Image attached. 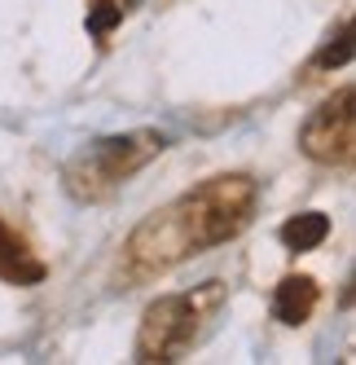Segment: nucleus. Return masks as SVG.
Returning <instances> with one entry per match:
<instances>
[{"instance_id": "f257e3e1", "label": "nucleus", "mask_w": 356, "mask_h": 365, "mask_svg": "<svg viewBox=\"0 0 356 365\" xmlns=\"http://www.w3.org/2000/svg\"><path fill=\"white\" fill-rule=\"evenodd\" d=\"M256 202H260V190L242 172L211 176L198 190H185L176 202L159 207L150 220L137 225V233L123 247L128 277H155L198 251L238 238L256 216Z\"/></svg>"}, {"instance_id": "f03ea898", "label": "nucleus", "mask_w": 356, "mask_h": 365, "mask_svg": "<svg viewBox=\"0 0 356 365\" xmlns=\"http://www.w3.org/2000/svg\"><path fill=\"white\" fill-rule=\"evenodd\" d=\"M220 304H224L220 282H202L194 291H176V295L155 299L145 308L141 330H137V361H145V365L181 361L202 339V330L220 312Z\"/></svg>"}, {"instance_id": "6e6552de", "label": "nucleus", "mask_w": 356, "mask_h": 365, "mask_svg": "<svg viewBox=\"0 0 356 365\" xmlns=\"http://www.w3.org/2000/svg\"><path fill=\"white\" fill-rule=\"evenodd\" d=\"M119 18H123V5H115V0H93V9H88V31H93V36H106Z\"/></svg>"}, {"instance_id": "0eeeda50", "label": "nucleus", "mask_w": 356, "mask_h": 365, "mask_svg": "<svg viewBox=\"0 0 356 365\" xmlns=\"http://www.w3.org/2000/svg\"><path fill=\"white\" fill-rule=\"evenodd\" d=\"M325 233H330V220L321 212H303V216H290L282 225V242L290 251H313V247L325 242Z\"/></svg>"}, {"instance_id": "423d86ee", "label": "nucleus", "mask_w": 356, "mask_h": 365, "mask_svg": "<svg viewBox=\"0 0 356 365\" xmlns=\"http://www.w3.org/2000/svg\"><path fill=\"white\" fill-rule=\"evenodd\" d=\"M313 308H317V282L313 277H282L277 282V291H273V317L282 322V326H303L313 317Z\"/></svg>"}, {"instance_id": "7ed1b4c3", "label": "nucleus", "mask_w": 356, "mask_h": 365, "mask_svg": "<svg viewBox=\"0 0 356 365\" xmlns=\"http://www.w3.org/2000/svg\"><path fill=\"white\" fill-rule=\"evenodd\" d=\"M167 150V141L159 133H119V137H101L93 145H84L75 159L66 163V194L80 202H101L110 198L128 176H137L150 159H159Z\"/></svg>"}, {"instance_id": "1a4fd4ad", "label": "nucleus", "mask_w": 356, "mask_h": 365, "mask_svg": "<svg viewBox=\"0 0 356 365\" xmlns=\"http://www.w3.org/2000/svg\"><path fill=\"white\" fill-rule=\"evenodd\" d=\"M347 36H352V31L343 27V31H339V48L330 44L325 53H317V66H335V62H347V58H352V44H347Z\"/></svg>"}, {"instance_id": "20e7f679", "label": "nucleus", "mask_w": 356, "mask_h": 365, "mask_svg": "<svg viewBox=\"0 0 356 365\" xmlns=\"http://www.w3.org/2000/svg\"><path fill=\"white\" fill-rule=\"evenodd\" d=\"M356 145V110H352V88H339L330 101L303 119L299 128V150L317 163H347Z\"/></svg>"}, {"instance_id": "39448f33", "label": "nucleus", "mask_w": 356, "mask_h": 365, "mask_svg": "<svg viewBox=\"0 0 356 365\" xmlns=\"http://www.w3.org/2000/svg\"><path fill=\"white\" fill-rule=\"evenodd\" d=\"M0 282H14V286H36V282H44L40 255L5 220H0Z\"/></svg>"}]
</instances>
